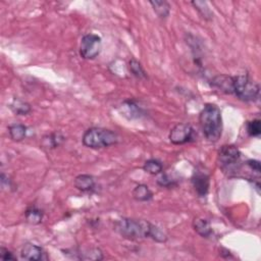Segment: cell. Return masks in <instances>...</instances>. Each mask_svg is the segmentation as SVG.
Returning a JSON list of instances; mask_svg holds the SVG:
<instances>
[{
	"mask_svg": "<svg viewBox=\"0 0 261 261\" xmlns=\"http://www.w3.org/2000/svg\"><path fill=\"white\" fill-rule=\"evenodd\" d=\"M199 123L205 138L209 142H217L222 134V117L219 107L207 103L199 113Z\"/></svg>",
	"mask_w": 261,
	"mask_h": 261,
	"instance_id": "cell-1",
	"label": "cell"
},
{
	"mask_svg": "<svg viewBox=\"0 0 261 261\" xmlns=\"http://www.w3.org/2000/svg\"><path fill=\"white\" fill-rule=\"evenodd\" d=\"M153 225L147 220L123 217L114 224V230L124 239L131 241L150 238Z\"/></svg>",
	"mask_w": 261,
	"mask_h": 261,
	"instance_id": "cell-2",
	"label": "cell"
},
{
	"mask_svg": "<svg viewBox=\"0 0 261 261\" xmlns=\"http://www.w3.org/2000/svg\"><path fill=\"white\" fill-rule=\"evenodd\" d=\"M120 137L117 133L104 128H90L87 130L82 138V142L86 147L91 149H101L118 144Z\"/></svg>",
	"mask_w": 261,
	"mask_h": 261,
	"instance_id": "cell-3",
	"label": "cell"
},
{
	"mask_svg": "<svg viewBox=\"0 0 261 261\" xmlns=\"http://www.w3.org/2000/svg\"><path fill=\"white\" fill-rule=\"evenodd\" d=\"M233 94L244 102H255L259 98L260 87L247 75L234 77Z\"/></svg>",
	"mask_w": 261,
	"mask_h": 261,
	"instance_id": "cell-4",
	"label": "cell"
},
{
	"mask_svg": "<svg viewBox=\"0 0 261 261\" xmlns=\"http://www.w3.org/2000/svg\"><path fill=\"white\" fill-rule=\"evenodd\" d=\"M241 152L234 145H224L218 151L219 166L225 172H235L239 169Z\"/></svg>",
	"mask_w": 261,
	"mask_h": 261,
	"instance_id": "cell-5",
	"label": "cell"
},
{
	"mask_svg": "<svg viewBox=\"0 0 261 261\" xmlns=\"http://www.w3.org/2000/svg\"><path fill=\"white\" fill-rule=\"evenodd\" d=\"M102 49V39L101 37L96 34L85 35L80 45V55L84 60H94L97 57Z\"/></svg>",
	"mask_w": 261,
	"mask_h": 261,
	"instance_id": "cell-6",
	"label": "cell"
},
{
	"mask_svg": "<svg viewBox=\"0 0 261 261\" xmlns=\"http://www.w3.org/2000/svg\"><path fill=\"white\" fill-rule=\"evenodd\" d=\"M194 135V129L187 123H179L173 127L169 135V141L175 145H183L190 142Z\"/></svg>",
	"mask_w": 261,
	"mask_h": 261,
	"instance_id": "cell-7",
	"label": "cell"
},
{
	"mask_svg": "<svg viewBox=\"0 0 261 261\" xmlns=\"http://www.w3.org/2000/svg\"><path fill=\"white\" fill-rule=\"evenodd\" d=\"M192 185L199 197H205L210 188V177L205 171L195 170L192 176Z\"/></svg>",
	"mask_w": 261,
	"mask_h": 261,
	"instance_id": "cell-8",
	"label": "cell"
},
{
	"mask_svg": "<svg viewBox=\"0 0 261 261\" xmlns=\"http://www.w3.org/2000/svg\"><path fill=\"white\" fill-rule=\"evenodd\" d=\"M45 252L43 249L35 244L27 243L23 246L21 251V257L25 260H31V261H39L44 259Z\"/></svg>",
	"mask_w": 261,
	"mask_h": 261,
	"instance_id": "cell-9",
	"label": "cell"
},
{
	"mask_svg": "<svg viewBox=\"0 0 261 261\" xmlns=\"http://www.w3.org/2000/svg\"><path fill=\"white\" fill-rule=\"evenodd\" d=\"M211 85L214 86L215 88L221 91L222 93L233 94L234 77L227 76V75H218L212 79Z\"/></svg>",
	"mask_w": 261,
	"mask_h": 261,
	"instance_id": "cell-10",
	"label": "cell"
},
{
	"mask_svg": "<svg viewBox=\"0 0 261 261\" xmlns=\"http://www.w3.org/2000/svg\"><path fill=\"white\" fill-rule=\"evenodd\" d=\"M193 228H194L196 233L202 238L208 239L214 236V230H212L209 221L205 218H195L194 221H193Z\"/></svg>",
	"mask_w": 261,
	"mask_h": 261,
	"instance_id": "cell-11",
	"label": "cell"
},
{
	"mask_svg": "<svg viewBox=\"0 0 261 261\" xmlns=\"http://www.w3.org/2000/svg\"><path fill=\"white\" fill-rule=\"evenodd\" d=\"M123 114L129 120L139 119L143 114V109L134 100H127L122 104Z\"/></svg>",
	"mask_w": 261,
	"mask_h": 261,
	"instance_id": "cell-12",
	"label": "cell"
},
{
	"mask_svg": "<svg viewBox=\"0 0 261 261\" xmlns=\"http://www.w3.org/2000/svg\"><path fill=\"white\" fill-rule=\"evenodd\" d=\"M75 187L81 192H90L95 188V179L90 175H80L75 179Z\"/></svg>",
	"mask_w": 261,
	"mask_h": 261,
	"instance_id": "cell-13",
	"label": "cell"
},
{
	"mask_svg": "<svg viewBox=\"0 0 261 261\" xmlns=\"http://www.w3.org/2000/svg\"><path fill=\"white\" fill-rule=\"evenodd\" d=\"M132 195L135 200L139 202H147L152 200L153 198L152 191L149 189L147 185H144V184H141V185L135 187V189L132 192Z\"/></svg>",
	"mask_w": 261,
	"mask_h": 261,
	"instance_id": "cell-14",
	"label": "cell"
},
{
	"mask_svg": "<svg viewBox=\"0 0 261 261\" xmlns=\"http://www.w3.org/2000/svg\"><path fill=\"white\" fill-rule=\"evenodd\" d=\"M27 132H28V128L25 124H22V123H15L8 127L9 136H11V139L13 141H15V142L23 141L27 136Z\"/></svg>",
	"mask_w": 261,
	"mask_h": 261,
	"instance_id": "cell-15",
	"label": "cell"
},
{
	"mask_svg": "<svg viewBox=\"0 0 261 261\" xmlns=\"http://www.w3.org/2000/svg\"><path fill=\"white\" fill-rule=\"evenodd\" d=\"M149 3L151 4L152 8L154 9V12L156 13V15L160 17V18H167L169 14H170V5L168 1H162V0H151L149 1Z\"/></svg>",
	"mask_w": 261,
	"mask_h": 261,
	"instance_id": "cell-16",
	"label": "cell"
},
{
	"mask_svg": "<svg viewBox=\"0 0 261 261\" xmlns=\"http://www.w3.org/2000/svg\"><path fill=\"white\" fill-rule=\"evenodd\" d=\"M9 107H11L12 111L16 115H26L30 113L32 110L31 105L20 98H15L11 105H9Z\"/></svg>",
	"mask_w": 261,
	"mask_h": 261,
	"instance_id": "cell-17",
	"label": "cell"
},
{
	"mask_svg": "<svg viewBox=\"0 0 261 261\" xmlns=\"http://www.w3.org/2000/svg\"><path fill=\"white\" fill-rule=\"evenodd\" d=\"M63 141H64V137L61 133H53L43 138L42 145H43V147L53 149V148L59 147L61 144H62Z\"/></svg>",
	"mask_w": 261,
	"mask_h": 261,
	"instance_id": "cell-18",
	"label": "cell"
},
{
	"mask_svg": "<svg viewBox=\"0 0 261 261\" xmlns=\"http://www.w3.org/2000/svg\"><path fill=\"white\" fill-rule=\"evenodd\" d=\"M78 254L79 256H77V259L80 260H102L104 258L102 251L98 248H92L88 250H83Z\"/></svg>",
	"mask_w": 261,
	"mask_h": 261,
	"instance_id": "cell-19",
	"label": "cell"
},
{
	"mask_svg": "<svg viewBox=\"0 0 261 261\" xmlns=\"http://www.w3.org/2000/svg\"><path fill=\"white\" fill-rule=\"evenodd\" d=\"M191 4L195 7L196 11L204 20L211 21L214 18V13H212L206 1H192Z\"/></svg>",
	"mask_w": 261,
	"mask_h": 261,
	"instance_id": "cell-20",
	"label": "cell"
},
{
	"mask_svg": "<svg viewBox=\"0 0 261 261\" xmlns=\"http://www.w3.org/2000/svg\"><path fill=\"white\" fill-rule=\"evenodd\" d=\"M43 211L36 206H32L26 211V219L32 225H39L43 219Z\"/></svg>",
	"mask_w": 261,
	"mask_h": 261,
	"instance_id": "cell-21",
	"label": "cell"
},
{
	"mask_svg": "<svg viewBox=\"0 0 261 261\" xmlns=\"http://www.w3.org/2000/svg\"><path fill=\"white\" fill-rule=\"evenodd\" d=\"M129 70L131 72V74L136 77L137 79H140V80H144V79H148V76H147V73L145 72V70L143 69L142 64L135 59H132L129 62Z\"/></svg>",
	"mask_w": 261,
	"mask_h": 261,
	"instance_id": "cell-22",
	"label": "cell"
},
{
	"mask_svg": "<svg viewBox=\"0 0 261 261\" xmlns=\"http://www.w3.org/2000/svg\"><path fill=\"white\" fill-rule=\"evenodd\" d=\"M143 169L146 172L150 173V175L155 176L162 172L163 166H162V163L157 159H149L144 163Z\"/></svg>",
	"mask_w": 261,
	"mask_h": 261,
	"instance_id": "cell-23",
	"label": "cell"
},
{
	"mask_svg": "<svg viewBox=\"0 0 261 261\" xmlns=\"http://www.w3.org/2000/svg\"><path fill=\"white\" fill-rule=\"evenodd\" d=\"M160 177L157 179V184L163 188H171L177 185V180L170 176L169 173H159Z\"/></svg>",
	"mask_w": 261,
	"mask_h": 261,
	"instance_id": "cell-24",
	"label": "cell"
},
{
	"mask_svg": "<svg viewBox=\"0 0 261 261\" xmlns=\"http://www.w3.org/2000/svg\"><path fill=\"white\" fill-rule=\"evenodd\" d=\"M247 133L251 137H259L261 134V122L260 120H253L248 122L246 124Z\"/></svg>",
	"mask_w": 261,
	"mask_h": 261,
	"instance_id": "cell-25",
	"label": "cell"
},
{
	"mask_svg": "<svg viewBox=\"0 0 261 261\" xmlns=\"http://www.w3.org/2000/svg\"><path fill=\"white\" fill-rule=\"evenodd\" d=\"M0 258L2 260H16V257L8 249L1 247L0 249Z\"/></svg>",
	"mask_w": 261,
	"mask_h": 261,
	"instance_id": "cell-26",
	"label": "cell"
},
{
	"mask_svg": "<svg viewBox=\"0 0 261 261\" xmlns=\"http://www.w3.org/2000/svg\"><path fill=\"white\" fill-rule=\"evenodd\" d=\"M247 166L249 167V169L251 170H253L255 171L257 175H259L260 171H261V169H260V162L258 160H255V159H249L247 160L246 162Z\"/></svg>",
	"mask_w": 261,
	"mask_h": 261,
	"instance_id": "cell-27",
	"label": "cell"
}]
</instances>
